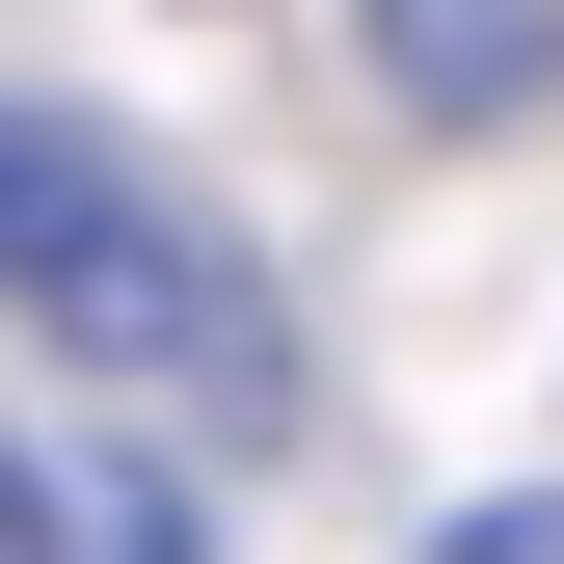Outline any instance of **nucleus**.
<instances>
[{"label":"nucleus","instance_id":"20e7f679","mask_svg":"<svg viewBox=\"0 0 564 564\" xmlns=\"http://www.w3.org/2000/svg\"><path fill=\"white\" fill-rule=\"evenodd\" d=\"M54 538H82V484H54V457H0V564H54Z\"/></svg>","mask_w":564,"mask_h":564},{"label":"nucleus","instance_id":"39448f33","mask_svg":"<svg viewBox=\"0 0 564 564\" xmlns=\"http://www.w3.org/2000/svg\"><path fill=\"white\" fill-rule=\"evenodd\" d=\"M431 564H564V484H538V511H484V538H431Z\"/></svg>","mask_w":564,"mask_h":564},{"label":"nucleus","instance_id":"f03ea898","mask_svg":"<svg viewBox=\"0 0 564 564\" xmlns=\"http://www.w3.org/2000/svg\"><path fill=\"white\" fill-rule=\"evenodd\" d=\"M377 28V82L431 108V134H511V108H564V0H349Z\"/></svg>","mask_w":564,"mask_h":564},{"label":"nucleus","instance_id":"f257e3e1","mask_svg":"<svg viewBox=\"0 0 564 564\" xmlns=\"http://www.w3.org/2000/svg\"><path fill=\"white\" fill-rule=\"evenodd\" d=\"M0 296H28V349H82V377H134V403H188V431H269V269L188 216L134 134H82V108H0Z\"/></svg>","mask_w":564,"mask_h":564},{"label":"nucleus","instance_id":"7ed1b4c3","mask_svg":"<svg viewBox=\"0 0 564 564\" xmlns=\"http://www.w3.org/2000/svg\"><path fill=\"white\" fill-rule=\"evenodd\" d=\"M54 564H188V511H162V484H82V538H54Z\"/></svg>","mask_w":564,"mask_h":564}]
</instances>
